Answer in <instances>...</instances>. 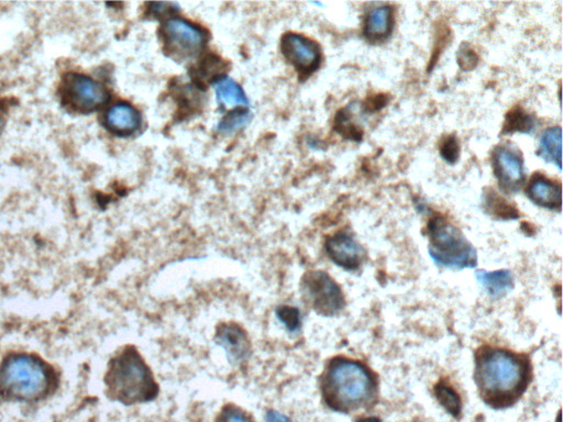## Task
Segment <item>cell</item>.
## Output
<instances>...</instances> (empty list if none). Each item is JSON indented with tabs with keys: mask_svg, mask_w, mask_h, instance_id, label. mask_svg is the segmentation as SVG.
<instances>
[{
	"mask_svg": "<svg viewBox=\"0 0 563 422\" xmlns=\"http://www.w3.org/2000/svg\"><path fill=\"white\" fill-rule=\"evenodd\" d=\"M530 380L531 365L526 355L492 347L475 353L474 382L490 408L505 409L518 403Z\"/></svg>",
	"mask_w": 563,
	"mask_h": 422,
	"instance_id": "cell-1",
	"label": "cell"
},
{
	"mask_svg": "<svg viewBox=\"0 0 563 422\" xmlns=\"http://www.w3.org/2000/svg\"><path fill=\"white\" fill-rule=\"evenodd\" d=\"M320 390L329 409L348 415L374 405L379 384L378 379L364 364L337 357L325 369Z\"/></svg>",
	"mask_w": 563,
	"mask_h": 422,
	"instance_id": "cell-2",
	"label": "cell"
},
{
	"mask_svg": "<svg viewBox=\"0 0 563 422\" xmlns=\"http://www.w3.org/2000/svg\"><path fill=\"white\" fill-rule=\"evenodd\" d=\"M105 384L108 398L126 406L150 403L160 392L151 369L132 346L123 348L111 360Z\"/></svg>",
	"mask_w": 563,
	"mask_h": 422,
	"instance_id": "cell-3",
	"label": "cell"
},
{
	"mask_svg": "<svg viewBox=\"0 0 563 422\" xmlns=\"http://www.w3.org/2000/svg\"><path fill=\"white\" fill-rule=\"evenodd\" d=\"M53 388L51 369L38 358L13 354L0 367V396L13 401H38Z\"/></svg>",
	"mask_w": 563,
	"mask_h": 422,
	"instance_id": "cell-4",
	"label": "cell"
},
{
	"mask_svg": "<svg viewBox=\"0 0 563 422\" xmlns=\"http://www.w3.org/2000/svg\"><path fill=\"white\" fill-rule=\"evenodd\" d=\"M428 252L436 264L453 270L474 269L477 251L456 226L442 216L431 219L427 226Z\"/></svg>",
	"mask_w": 563,
	"mask_h": 422,
	"instance_id": "cell-5",
	"label": "cell"
},
{
	"mask_svg": "<svg viewBox=\"0 0 563 422\" xmlns=\"http://www.w3.org/2000/svg\"><path fill=\"white\" fill-rule=\"evenodd\" d=\"M301 288L305 302L319 316L335 317L345 310L343 291L326 272L313 271L303 276Z\"/></svg>",
	"mask_w": 563,
	"mask_h": 422,
	"instance_id": "cell-6",
	"label": "cell"
},
{
	"mask_svg": "<svg viewBox=\"0 0 563 422\" xmlns=\"http://www.w3.org/2000/svg\"><path fill=\"white\" fill-rule=\"evenodd\" d=\"M164 49L173 59H193L208 43L205 30L183 18H169L161 28Z\"/></svg>",
	"mask_w": 563,
	"mask_h": 422,
	"instance_id": "cell-7",
	"label": "cell"
},
{
	"mask_svg": "<svg viewBox=\"0 0 563 422\" xmlns=\"http://www.w3.org/2000/svg\"><path fill=\"white\" fill-rule=\"evenodd\" d=\"M62 97L66 106L83 113L95 111L110 100V91L92 77L70 73L62 84Z\"/></svg>",
	"mask_w": 563,
	"mask_h": 422,
	"instance_id": "cell-8",
	"label": "cell"
},
{
	"mask_svg": "<svg viewBox=\"0 0 563 422\" xmlns=\"http://www.w3.org/2000/svg\"><path fill=\"white\" fill-rule=\"evenodd\" d=\"M493 171L500 188L508 194L518 193L525 182L524 158L518 149L500 146L492 156Z\"/></svg>",
	"mask_w": 563,
	"mask_h": 422,
	"instance_id": "cell-9",
	"label": "cell"
},
{
	"mask_svg": "<svg viewBox=\"0 0 563 422\" xmlns=\"http://www.w3.org/2000/svg\"><path fill=\"white\" fill-rule=\"evenodd\" d=\"M281 50L289 64L303 75L314 73L322 62V51L315 41L296 34L284 35Z\"/></svg>",
	"mask_w": 563,
	"mask_h": 422,
	"instance_id": "cell-10",
	"label": "cell"
},
{
	"mask_svg": "<svg viewBox=\"0 0 563 422\" xmlns=\"http://www.w3.org/2000/svg\"><path fill=\"white\" fill-rule=\"evenodd\" d=\"M215 342L217 346L223 348L227 358L234 365L244 364L250 358L251 341L239 324H219L216 329Z\"/></svg>",
	"mask_w": 563,
	"mask_h": 422,
	"instance_id": "cell-11",
	"label": "cell"
},
{
	"mask_svg": "<svg viewBox=\"0 0 563 422\" xmlns=\"http://www.w3.org/2000/svg\"><path fill=\"white\" fill-rule=\"evenodd\" d=\"M329 259L341 269L353 272L364 264L365 252L353 236L338 233L330 236L325 244Z\"/></svg>",
	"mask_w": 563,
	"mask_h": 422,
	"instance_id": "cell-12",
	"label": "cell"
},
{
	"mask_svg": "<svg viewBox=\"0 0 563 422\" xmlns=\"http://www.w3.org/2000/svg\"><path fill=\"white\" fill-rule=\"evenodd\" d=\"M104 123L107 130L113 135L127 137L141 128V115L128 102H117L107 110Z\"/></svg>",
	"mask_w": 563,
	"mask_h": 422,
	"instance_id": "cell-13",
	"label": "cell"
},
{
	"mask_svg": "<svg viewBox=\"0 0 563 422\" xmlns=\"http://www.w3.org/2000/svg\"><path fill=\"white\" fill-rule=\"evenodd\" d=\"M527 197L539 207L560 210L561 208V187L560 184L552 181L544 175L536 174L530 179L526 190Z\"/></svg>",
	"mask_w": 563,
	"mask_h": 422,
	"instance_id": "cell-14",
	"label": "cell"
},
{
	"mask_svg": "<svg viewBox=\"0 0 563 422\" xmlns=\"http://www.w3.org/2000/svg\"><path fill=\"white\" fill-rule=\"evenodd\" d=\"M394 27V12L390 6L371 9L364 20V34L371 43L383 41Z\"/></svg>",
	"mask_w": 563,
	"mask_h": 422,
	"instance_id": "cell-15",
	"label": "cell"
},
{
	"mask_svg": "<svg viewBox=\"0 0 563 422\" xmlns=\"http://www.w3.org/2000/svg\"><path fill=\"white\" fill-rule=\"evenodd\" d=\"M475 277H477L483 290L487 292L490 297L497 298V300L508 295L514 288L513 275H511L510 271H478Z\"/></svg>",
	"mask_w": 563,
	"mask_h": 422,
	"instance_id": "cell-16",
	"label": "cell"
},
{
	"mask_svg": "<svg viewBox=\"0 0 563 422\" xmlns=\"http://www.w3.org/2000/svg\"><path fill=\"white\" fill-rule=\"evenodd\" d=\"M537 156L544 161L555 164L561 169L562 131L560 127H551L542 132Z\"/></svg>",
	"mask_w": 563,
	"mask_h": 422,
	"instance_id": "cell-17",
	"label": "cell"
},
{
	"mask_svg": "<svg viewBox=\"0 0 563 422\" xmlns=\"http://www.w3.org/2000/svg\"><path fill=\"white\" fill-rule=\"evenodd\" d=\"M217 99L227 107H246L249 104L244 90L229 77L219 76L215 82Z\"/></svg>",
	"mask_w": 563,
	"mask_h": 422,
	"instance_id": "cell-18",
	"label": "cell"
},
{
	"mask_svg": "<svg viewBox=\"0 0 563 422\" xmlns=\"http://www.w3.org/2000/svg\"><path fill=\"white\" fill-rule=\"evenodd\" d=\"M537 126L536 117L530 115L523 108L516 107L506 115L503 135H513V133H531Z\"/></svg>",
	"mask_w": 563,
	"mask_h": 422,
	"instance_id": "cell-19",
	"label": "cell"
},
{
	"mask_svg": "<svg viewBox=\"0 0 563 422\" xmlns=\"http://www.w3.org/2000/svg\"><path fill=\"white\" fill-rule=\"evenodd\" d=\"M484 208L495 218L504 220L519 218V210L515 206L510 204L493 189H490L484 195Z\"/></svg>",
	"mask_w": 563,
	"mask_h": 422,
	"instance_id": "cell-20",
	"label": "cell"
},
{
	"mask_svg": "<svg viewBox=\"0 0 563 422\" xmlns=\"http://www.w3.org/2000/svg\"><path fill=\"white\" fill-rule=\"evenodd\" d=\"M438 403L451 414L453 418H460L462 413V400L459 394L445 380H439L433 388Z\"/></svg>",
	"mask_w": 563,
	"mask_h": 422,
	"instance_id": "cell-21",
	"label": "cell"
},
{
	"mask_svg": "<svg viewBox=\"0 0 563 422\" xmlns=\"http://www.w3.org/2000/svg\"><path fill=\"white\" fill-rule=\"evenodd\" d=\"M354 113L350 108H344L335 118V130L347 140L361 142L364 139V129L354 120Z\"/></svg>",
	"mask_w": 563,
	"mask_h": 422,
	"instance_id": "cell-22",
	"label": "cell"
},
{
	"mask_svg": "<svg viewBox=\"0 0 563 422\" xmlns=\"http://www.w3.org/2000/svg\"><path fill=\"white\" fill-rule=\"evenodd\" d=\"M277 317L288 332L296 333L301 331L302 315L298 308L287 305L278 306Z\"/></svg>",
	"mask_w": 563,
	"mask_h": 422,
	"instance_id": "cell-23",
	"label": "cell"
},
{
	"mask_svg": "<svg viewBox=\"0 0 563 422\" xmlns=\"http://www.w3.org/2000/svg\"><path fill=\"white\" fill-rule=\"evenodd\" d=\"M251 120L250 112L245 110H235L227 115L219 123V131L231 133L247 125Z\"/></svg>",
	"mask_w": 563,
	"mask_h": 422,
	"instance_id": "cell-24",
	"label": "cell"
},
{
	"mask_svg": "<svg viewBox=\"0 0 563 422\" xmlns=\"http://www.w3.org/2000/svg\"><path fill=\"white\" fill-rule=\"evenodd\" d=\"M441 156L448 164L457 163L460 157V143L456 136H448L441 143Z\"/></svg>",
	"mask_w": 563,
	"mask_h": 422,
	"instance_id": "cell-25",
	"label": "cell"
},
{
	"mask_svg": "<svg viewBox=\"0 0 563 422\" xmlns=\"http://www.w3.org/2000/svg\"><path fill=\"white\" fill-rule=\"evenodd\" d=\"M458 64L463 71H471L477 68L479 56L469 44L464 43L458 51Z\"/></svg>",
	"mask_w": 563,
	"mask_h": 422,
	"instance_id": "cell-26",
	"label": "cell"
},
{
	"mask_svg": "<svg viewBox=\"0 0 563 422\" xmlns=\"http://www.w3.org/2000/svg\"><path fill=\"white\" fill-rule=\"evenodd\" d=\"M218 422H253L251 417L235 405H227L221 410Z\"/></svg>",
	"mask_w": 563,
	"mask_h": 422,
	"instance_id": "cell-27",
	"label": "cell"
},
{
	"mask_svg": "<svg viewBox=\"0 0 563 422\" xmlns=\"http://www.w3.org/2000/svg\"><path fill=\"white\" fill-rule=\"evenodd\" d=\"M389 102L386 95H374L370 96L365 100L364 104V110L365 112H376L384 108Z\"/></svg>",
	"mask_w": 563,
	"mask_h": 422,
	"instance_id": "cell-28",
	"label": "cell"
},
{
	"mask_svg": "<svg viewBox=\"0 0 563 422\" xmlns=\"http://www.w3.org/2000/svg\"><path fill=\"white\" fill-rule=\"evenodd\" d=\"M175 4L172 3H156L151 4L152 8L150 9L153 13V14L164 15L167 13H170L173 10V6Z\"/></svg>",
	"mask_w": 563,
	"mask_h": 422,
	"instance_id": "cell-29",
	"label": "cell"
},
{
	"mask_svg": "<svg viewBox=\"0 0 563 422\" xmlns=\"http://www.w3.org/2000/svg\"><path fill=\"white\" fill-rule=\"evenodd\" d=\"M266 422H293L286 415L276 410H268L266 415Z\"/></svg>",
	"mask_w": 563,
	"mask_h": 422,
	"instance_id": "cell-30",
	"label": "cell"
},
{
	"mask_svg": "<svg viewBox=\"0 0 563 422\" xmlns=\"http://www.w3.org/2000/svg\"><path fill=\"white\" fill-rule=\"evenodd\" d=\"M356 422H382L378 417H366V418H361Z\"/></svg>",
	"mask_w": 563,
	"mask_h": 422,
	"instance_id": "cell-31",
	"label": "cell"
},
{
	"mask_svg": "<svg viewBox=\"0 0 563 422\" xmlns=\"http://www.w3.org/2000/svg\"><path fill=\"white\" fill-rule=\"evenodd\" d=\"M3 128H4V121H3L2 118H0V133H2Z\"/></svg>",
	"mask_w": 563,
	"mask_h": 422,
	"instance_id": "cell-32",
	"label": "cell"
}]
</instances>
